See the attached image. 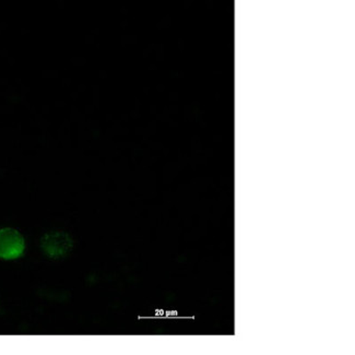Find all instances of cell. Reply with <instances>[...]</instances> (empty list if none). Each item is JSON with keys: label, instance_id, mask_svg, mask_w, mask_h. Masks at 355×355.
I'll list each match as a JSON object with an SVG mask.
<instances>
[{"label": "cell", "instance_id": "obj_2", "mask_svg": "<svg viewBox=\"0 0 355 355\" xmlns=\"http://www.w3.org/2000/svg\"><path fill=\"white\" fill-rule=\"evenodd\" d=\"M26 242L22 235L12 227L0 230V258L15 260L24 255Z\"/></svg>", "mask_w": 355, "mask_h": 355}, {"label": "cell", "instance_id": "obj_1", "mask_svg": "<svg viewBox=\"0 0 355 355\" xmlns=\"http://www.w3.org/2000/svg\"><path fill=\"white\" fill-rule=\"evenodd\" d=\"M41 248L49 258L60 259L69 255L73 248V241L64 232H49L42 237Z\"/></svg>", "mask_w": 355, "mask_h": 355}]
</instances>
